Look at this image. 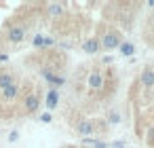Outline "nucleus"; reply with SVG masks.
Here are the masks:
<instances>
[{
    "mask_svg": "<svg viewBox=\"0 0 154 148\" xmlns=\"http://www.w3.org/2000/svg\"><path fill=\"white\" fill-rule=\"evenodd\" d=\"M99 45H101L103 49H108V51H112V49H116V47H120V36H118L116 32H106V34H103V38L99 40Z\"/></svg>",
    "mask_w": 154,
    "mask_h": 148,
    "instance_id": "f257e3e1",
    "label": "nucleus"
},
{
    "mask_svg": "<svg viewBox=\"0 0 154 148\" xmlns=\"http://www.w3.org/2000/svg\"><path fill=\"white\" fill-rule=\"evenodd\" d=\"M23 38H26V28H23V26H13V28L9 30V43L19 45Z\"/></svg>",
    "mask_w": 154,
    "mask_h": 148,
    "instance_id": "f03ea898",
    "label": "nucleus"
},
{
    "mask_svg": "<svg viewBox=\"0 0 154 148\" xmlns=\"http://www.w3.org/2000/svg\"><path fill=\"white\" fill-rule=\"evenodd\" d=\"M38 106H40V99H38V95L36 93H30V95H26V102H23V108H26V112H36L38 110Z\"/></svg>",
    "mask_w": 154,
    "mask_h": 148,
    "instance_id": "7ed1b4c3",
    "label": "nucleus"
},
{
    "mask_svg": "<svg viewBox=\"0 0 154 148\" xmlns=\"http://www.w3.org/2000/svg\"><path fill=\"white\" fill-rule=\"evenodd\" d=\"M99 49H101V45H99V40H97V38H89V40H85V43H82V51H85V53H89V55H95Z\"/></svg>",
    "mask_w": 154,
    "mask_h": 148,
    "instance_id": "20e7f679",
    "label": "nucleus"
},
{
    "mask_svg": "<svg viewBox=\"0 0 154 148\" xmlns=\"http://www.w3.org/2000/svg\"><path fill=\"white\" fill-rule=\"evenodd\" d=\"M101 85H103V74L97 72V70H93V72L89 74V87L97 91V89H101Z\"/></svg>",
    "mask_w": 154,
    "mask_h": 148,
    "instance_id": "39448f33",
    "label": "nucleus"
},
{
    "mask_svg": "<svg viewBox=\"0 0 154 148\" xmlns=\"http://www.w3.org/2000/svg\"><path fill=\"white\" fill-rule=\"evenodd\" d=\"M139 80H141V85H143L146 89H150V87H154V70H152V68H146V70L141 72V76H139Z\"/></svg>",
    "mask_w": 154,
    "mask_h": 148,
    "instance_id": "423d86ee",
    "label": "nucleus"
},
{
    "mask_svg": "<svg viewBox=\"0 0 154 148\" xmlns=\"http://www.w3.org/2000/svg\"><path fill=\"white\" fill-rule=\"evenodd\" d=\"M17 93H19V87L13 83V85H9L7 89H2V99L11 102V99H15V97H17Z\"/></svg>",
    "mask_w": 154,
    "mask_h": 148,
    "instance_id": "0eeeda50",
    "label": "nucleus"
},
{
    "mask_svg": "<svg viewBox=\"0 0 154 148\" xmlns=\"http://www.w3.org/2000/svg\"><path fill=\"white\" fill-rule=\"evenodd\" d=\"M57 102H59V91H57V89H51V91L47 93V108H49V110H55Z\"/></svg>",
    "mask_w": 154,
    "mask_h": 148,
    "instance_id": "6e6552de",
    "label": "nucleus"
},
{
    "mask_svg": "<svg viewBox=\"0 0 154 148\" xmlns=\"http://www.w3.org/2000/svg\"><path fill=\"white\" fill-rule=\"evenodd\" d=\"M76 131H78L80 135H91V133H93V123H91V121H80V123L76 125Z\"/></svg>",
    "mask_w": 154,
    "mask_h": 148,
    "instance_id": "1a4fd4ad",
    "label": "nucleus"
},
{
    "mask_svg": "<svg viewBox=\"0 0 154 148\" xmlns=\"http://www.w3.org/2000/svg\"><path fill=\"white\" fill-rule=\"evenodd\" d=\"M47 13H49L51 17H59V15L63 13V5H61V2H51V5L47 7Z\"/></svg>",
    "mask_w": 154,
    "mask_h": 148,
    "instance_id": "9d476101",
    "label": "nucleus"
},
{
    "mask_svg": "<svg viewBox=\"0 0 154 148\" xmlns=\"http://www.w3.org/2000/svg\"><path fill=\"white\" fill-rule=\"evenodd\" d=\"M13 83H15V78H13L11 72H0V89H7Z\"/></svg>",
    "mask_w": 154,
    "mask_h": 148,
    "instance_id": "9b49d317",
    "label": "nucleus"
},
{
    "mask_svg": "<svg viewBox=\"0 0 154 148\" xmlns=\"http://www.w3.org/2000/svg\"><path fill=\"white\" fill-rule=\"evenodd\" d=\"M42 76H45L51 85H63V78H61V76H55V74H53V72H49V70H45V72H42Z\"/></svg>",
    "mask_w": 154,
    "mask_h": 148,
    "instance_id": "f8f14e48",
    "label": "nucleus"
},
{
    "mask_svg": "<svg viewBox=\"0 0 154 148\" xmlns=\"http://www.w3.org/2000/svg\"><path fill=\"white\" fill-rule=\"evenodd\" d=\"M133 51H135V47H133L131 43H125V45L120 43V53H122V55H133Z\"/></svg>",
    "mask_w": 154,
    "mask_h": 148,
    "instance_id": "ddd939ff",
    "label": "nucleus"
},
{
    "mask_svg": "<svg viewBox=\"0 0 154 148\" xmlns=\"http://www.w3.org/2000/svg\"><path fill=\"white\" fill-rule=\"evenodd\" d=\"M34 47H38V49H40V47H45V36H40V34H38V36H34Z\"/></svg>",
    "mask_w": 154,
    "mask_h": 148,
    "instance_id": "4468645a",
    "label": "nucleus"
},
{
    "mask_svg": "<svg viewBox=\"0 0 154 148\" xmlns=\"http://www.w3.org/2000/svg\"><path fill=\"white\" fill-rule=\"evenodd\" d=\"M40 121H42V123H51V114H49V112H47V114H42V116H40Z\"/></svg>",
    "mask_w": 154,
    "mask_h": 148,
    "instance_id": "2eb2a0df",
    "label": "nucleus"
},
{
    "mask_svg": "<svg viewBox=\"0 0 154 148\" xmlns=\"http://www.w3.org/2000/svg\"><path fill=\"white\" fill-rule=\"evenodd\" d=\"M110 121H112V123H118V121H120V116H118L116 112H112V114H110Z\"/></svg>",
    "mask_w": 154,
    "mask_h": 148,
    "instance_id": "dca6fc26",
    "label": "nucleus"
},
{
    "mask_svg": "<svg viewBox=\"0 0 154 148\" xmlns=\"http://www.w3.org/2000/svg\"><path fill=\"white\" fill-rule=\"evenodd\" d=\"M17 137H19V133H17V131H13V133H11V135H9V140H11V142H15V140H17Z\"/></svg>",
    "mask_w": 154,
    "mask_h": 148,
    "instance_id": "f3484780",
    "label": "nucleus"
},
{
    "mask_svg": "<svg viewBox=\"0 0 154 148\" xmlns=\"http://www.w3.org/2000/svg\"><path fill=\"white\" fill-rule=\"evenodd\" d=\"M112 59H114L112 55H106V57H103V64H112Z\"/></svg>",
    "mask_w": 154,
    "mask_h": 148,
    "instance_id": "a211bd4d",
    "label": "nucleus"
},
{
    "mask_svg": "<svg viewBox=\"0 0 154 148\" xmlns=\"http://www.w3.org/2000/svg\"><path fill=\"white\" fill-rule=\"evenodd\" d=\"M0 61H9V55L7 53H0Z\"/></svg>",
    "mask_w": 154,
    "mask_h": 148,
    "instance_id": "6ab92c4d",
    "label": "nucleus"
}]
</instances>
